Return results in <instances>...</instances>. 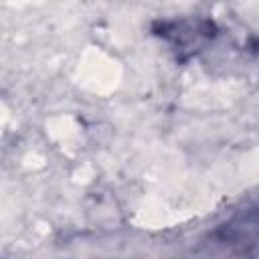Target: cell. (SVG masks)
Wrapping results in <instances>:
<instances>
[{
    "instance_id": "1",
    "label": "cell",
    "mask_w": 259,
    "mask_h": 259,
    "mask_svg": "<svg viewBox=\"0 0 259 259\" xmlns=\"http://www.w3.org/2000/svg\"><path fill=\"white\" fill-rule=\"evenodd\" d=\"M221 243L241 245V251L247 245H255L257 249L253 253L259 255V208L243 214V219L225 227V233L221 235Z\"/></svg>"
}]
</instances>
